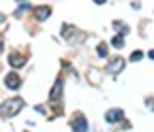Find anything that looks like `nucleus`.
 <instances>
[{"label": "nucleus", "mask_w": 154, "mask_h": 132, "mask_svg": "<svg viewBox=\"0 0 154 132\" xmlns=\"http://www.w3.org/2000/svg\"><path fill=\"white\" fill-rule=\"evenodd\" d=\"M143 58V53L141 51H133V55H131V62H139Z\"/></svg>", "instance_id": "nucleus-13"}, {"label": "nucleus", "mask_w": 154, "mask_h": 132, "mask_svg": "<svg viewBox=\"0 0 154 132\" xmlns=\"http://www.w3.org/2000/svg\"><path fill=\"white\" fill-rule=\"evenodd\" d=\"M28 9H30V4H28V2H26V4L22 2V4H19V9H17V13H22V11H28Z\"/></svg>", "instance_id": "nucleus-14"}, {"label": "nucleus", "mask_w": 154, "mask_h": 132, "mask_svg": "<svg viewBox=\"0 0 154 132\" xmlns=\"http://www.w3.org/2000/svg\"><path fill=\"white\" fill-rule=\"evenodd\" d=\"M2 47H5V45H2V36H0V51H2Z\"/></svg>", "instance_id": "nucleus-16"}, {"label": "nucleus", "mask_w": 154, "mask_h": 132, "mask_svg": "<svg viewBox=\"0 0 154 132\" xmlns=\"http://www.w3.org/2000/svg\"><path fill=\"white\" fill-rule=\"evenodd\" d=\"M111 45H113L116 49H122V47H124V36H120V34L113 36V39H111Z\"/></svg>", "instance_id": "nucleus-11"}, {"label": "nucleus", "mask_w": 154, "mask_h": 132, "mask_svg": "<svg viewBox=\"0 0 154 132\" xmlns=\"http://www.w3.org/2000/svg\"><path fill=\"white\" fill-rule=\"evenodd\" d=\"M5 85L9 89H19V87H22V77H19L17 72H9L5 77Z\"/></svg>", "instance_id": "nucleus-5"}, {"label": "nucleus", "mask_w": 154, "mask_h": 132, "mask_svg": "<svg viewBox=\"0 0 154 132\" xmlns=\"http://www.w3.org/2000/svg\"><path fill=\"white\" fill-rule=\"evenodd\" d=\"M122 119H124V111H122V109H109V111L105 113V122H109V124L122 122Z\"/></svg>", "instance_id": "nucleus-6"}, {"label": "nucleus", "mask_w": 154, "mask_h": 132, "mask_svg": "<svg viewBox=\"0 0 154 132\" xmlns=\"http://www.w3.org/2000/svg\"><path fill=\"white\" fill-rule=\"evenodd\" d=\"M34 15H36L38 22H45L47 17L51 15V7H47V4H45V7H36V9H34Z\"/></svg>", "instance_id": "nucleus-8"}, {"label": "nucleus", "mask_w": 154, "mask_h": 132, "mask_svg": "<svg viewBox=\"0 0 154 132\" xmlns=\"http://www.w3.org/2000/svg\"><path fill=\"white\" fill-rule=\"evenodd\" d=\"M62 87H64V81H62V77H60V79L54 81V87H51V92H49V102H58V100L62 98Z\"/></svg>", "instance_id": "nucleus-3"}, {"label": "nucleus", "mask_w": 154, "mask_h": 132, "mask_svg": "<svg viewBox=\"0 0 154 132\" xmlns=\"http://www.w3.org/2000/svg\"><path fill=\"white\" fill-rule=\"evenodd\" d=\"M124 64H126V60H124V58H111V60H109V66H107V70L111 72V77L120 75V72H122V68H124Z\"/></svg>", "instance_id": "nucleus-4"}, {"label": "nucleus", "mask_w": 154, "mask_h": 132, "mask_svg": "<svg viewBox=\"0 0 154 132\" xmlns=\"http://www.w3.org/2000/svg\"><path fill=\"white\" fill-rule=\"evenodd\" d=\"M9 64H11L13 68H22V66L26 64V58H24L22 53H11V55H9Z\"/></svg>", "instance_id": "nucleus-7"}, {"label": "nucleus", "mask_w": 154, "mask_h": 132, "mask_svg": "<svg viewBox=\"0 0 154 132\" xmlns=\"http://www.w3.org/2000/svg\"><path fill=\"white\" fill-rule=\"evenodd\" d=\"M24 104H26V100L22 96H13V98H9V100H5L0 104V115L2 117H15L17 113L24 109Z\"/></svg>", "instance_id": "nucleus-1"}, {"label": "nucleus", "mask_w": 154, "mask_h": 132, "mask_svg": "<svg viewBox=\"0 0 154 132\" xmlns=\"http://www.w3.org/2000/svg\"><path fill=\"white\" fill-rule=\"evenodd\" d=\"M111 26H113V30H116V32H118L120 36H124V34H128V26H126L124 22H113Z\"/></svg>", "instance_id": "nucleus-10"}, {"label": "nucleus", "mask_w": 154, "mask_h": 132, "mask_svg": "<svg viewBox=\"0 0 154 132\" xmlns=\"http://www.w3.org/2000/svg\"><path fill=\"white\" fill-rule=\"evenodd\" d=\"M75 34H77V30H75L71 24H64V26H62V30H60V36H62V39H66V41H71Z\"/></svg>", "instance_id": "nucleus-9"}, {"label": "nucleus", "mask_w": 154, "mask_h": 132, "mask_svg": "<svg viewBox=\"0 0 154 132\" xmlns=\"http://www.w3.org/2000/svg\"><path fill=\"white\" fill-rule=\"evenodd\" d=\"M148 58H150V60H154V49H152V51H148Z\"/></svg>", "instance_id": "nucleus-15"}, {"label": "nucleus", "mask_w": 154, "mask_h": 132, "mask_svg": "<svg viewBox=\"0 0 154 132\" xmlns=\"http://www.w3.org/2000/svg\"><path fill=\"white\" fill-rule=\"evenodd\" d=\"M107 51H109V49H107V45H105V43H101L99 47H96V53H99L101 58H105V55H107Z\"/></svg>", "instance_id": "nucleus-12"}, {"label": "nucleus", "mask_w": 154, "mask_h": 132, "mask_svg": "<svg viewBox=\"0 0 154 132\" xmlns=\"http://www.w3.org/2000/svg\"><path fill=\"white\" fill-rule=\"evenodd\" d=\"M2 19H5V17H2V15H0V22H2Z\"/></svg>", "instance_id": "nucleus-17"}, {"label": "nucleus", "mask_w": 154, "mask_h": 132, "mask_svg": "<svg viewBox=\"0 0 154 132\" xmlns=\"http://www.w3.org/2000/svg\"><path fill=\"white\" fill-rule=\"evenodd\" d=\"M71 128L73 132H88V122H86V115L84 113H77L71 122Z\"/></svg>", "instance_id": "nucleus-2"}]
</instances>
